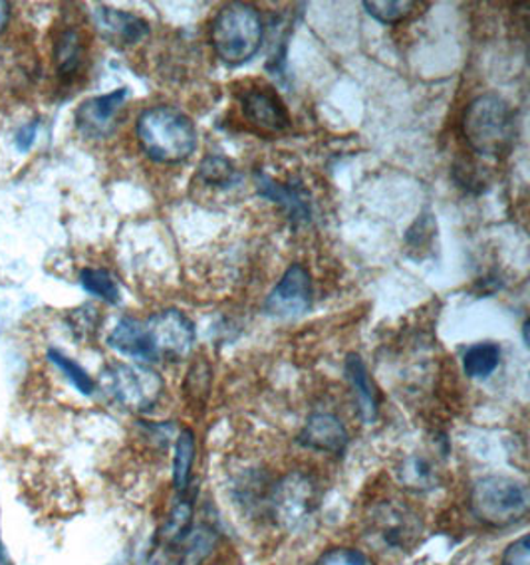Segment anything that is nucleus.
Wrapping results in <instances>:
<instances>
[{"instance_id":"obj_1","label":"nucleus","mask_w":530,"mask_h":565,"mask_svg":"<svg viewBox=\"0 0 530 565\" xmlns=\"http://www.w3.org/2000/svg\"><path fill=\"white\" fill-rule=\"evenodd\" d=\"M136 134L146 156L166 166L186 161L195 153L199 143L193 119L173 106H156L141 111Z\"/></svg>"},{"instance_id":"obj_2","label":"nucleus","mask_w":530,"mask_h":565,"mask_svg":"<svg viewBox=\"0 0 530 565\" xmlns=\"http://www.w3.org/2000/svg\"><path fill=\"white\" fill-rule=\"evenodd\" d=\"M265 40V24L253 4L231 2L216 12L211 44L229 66H241L255 56Z\"/></svg>"},{"instance_id":"obj_3","label":"nucleus","mask_w":530,"mask_h":565,"mask_svg":"<svg viewBox=\"0 0 530 565\" xmlns=\"http://www.w3.org/2000/svg\"><path fill=\"white\" fill-rule=\"evenodd\" d=\"M463 136L479 156L509 153L515 139L511 106L499 94H483L473 99L463 116Z\"/></svg>"},{"instance_id":"obj_4","label":"nucleus","mask_w":530,"mask_h":565,"mask_svg":"<svg viewBox=\"0 0 530 565\" xmlns=\"http://www.w3.org/2000/svg\"><path fill=\"white\" fill-rule=\"evenodd\" d=\"M529 507V488L515 478L495 475L473 484V514L487 526H515L527 518Z\"/></svg>"},{"instance_id":"obj_5","label":"nucleus","mask_w":530,"mask_h":565,"mask_svg":"<svg viewBox=\"0 0 530 565\" xmlns=\"http://www.w3.org/2000/svg\"><path fill=\"white\" fill-rule=\"evenodd\" d=\"M98 385L112 403L131 413L153 409L166 391L158 371L139 363H109L99 373Z\"/></svg>"},{"instance_id":"obj_6","label":"nucleus","mask_w":530,"mask_h":565,"mask_svg":"<svg viewBox=\"0 0 530 565\" xmlns=\"http://www.w3.org/2000/svg\"><path fill=\"white\" fill-rule=\"evenodd\" d=\"M151 361H179L187 358L195 345V326L179 310H161L144 320Z\"/></svg>"},{"instance_id":"obj_7","label":"nucleus","mask_w":530,"mask_h":565,"mask_svg":"<svg viewBox=\"0 0 530 565\" xmlns=\"http://www.w3.org/2000/svg\"><path fill=\"white\" fill-rule=\"evenodd\" d=\"M422 520L412 508L398 502H383L368 518V536L382 552L412 550L422 537Z\"/></svg>"},{"instance_id":"obj_8","label":"nucleus","mask_w":530,"mask_h":565,"mask_svg":"<svg viewBox=\"0 0 530 565\" xmlns=\"http://www.w3.org/2000/svg\"><path fill=\"white\" fill-rule=\"evenodd\" d=\"M312 276L303 264H293L268 294L265 312L273 318H298L312 308Z\"/></svg>"},{"instance_id":"obj_9","label":"nucleus","mask_w":530,"mask_h":565,"mask_svg":"<svg viewBox=\"0 0 530 565\" xmlns=\"http://www.w3.org/2000/svg\"><path fill=\"white\" fill-rule=\"evenodd\" d=\"M241 108L248 126L255 127L258 134L278 136L293 126L290 114L285 102L271 86H255L241 94Z\"/></svg>"},{"instance_id":"obj_10","label":"nucleus","mask_w":530,"mask_h":565,"mask_svg":"<svg viewBox=\"0 0 530 565\" xmlns=\"http://www.w3.org/2000/svg\"><path fill=\"white\" fill-rule=\"evenodd\" d=\"M128 88H119L106 96L86 99L76 109V127L82 136L104 139L118 126L119 111L126 106Z\"/></svg>"},{"instance_id":"obj_11","label":"nucleus","mask_w":530,"mask_h":565,"mask_svg":"<svg viewBox=\"0 0 530 565\" xmlns=\"http://www.w3.org/2000/svg\"><path fill=\"white\" fill-rule=\"evenodd\" d=\"M89 14H92V22L98 30L99 36L119 49L136 46L141 40L148 39L149 32H151L148 20L141 19L134 12L112 9L106 4H96Z\"/></svg>"},{"instance_id":"obj_12","label":"nucleus","mask_w":530,"mask_h":565,"mask_svg":"<svg viewBox=\"0 0 530 565\" xmlns=\"http://www.w3.org/2000/svg\"><path fill=\"white\" fill-rule=\"evenodd\" d=\"M316 487L303 475L286 477L275 490V516L286 527L300 526L315 512Z\"/></svg>"},{"instance_id":"obj_13","label":"nucleus","mask_w":530,"mask_h":565,"mask_svg":"<svg viewBox=\"0 0 530 565\" xmlns=\"http://www.w3.org/2000/svg\"><path fill=\"white\" fill-rule=\"evenodd\" d=\"M256 191L258 195L265 196L271 203L280 206L288 218L300 225V223H310L312 216V206H310V196L300 185H285L278 183L273 177L256 171L255 173Z\"/></svg>"},{"instance_id":"obj_14","label":"nucleus","mask_w":530,"mask_h":565,"mask_svg":"<svg viewBox=\"0 0 530 565\" xmlns=\"http://www.w3.org/2000/svg\"><path fill=\"white\" fill-rule=\"evenodd\" d=\"M300 445L308 449L330 452V455H342L348 447V430L344 423L330 415V413H315L306 420L305 429L300 433Z\"/></svg>"},{"instance_id":"obj_15","label":"nucleus","mask_w":530,"mask_h":565,"mask_svg":"<svg viewBox=\"0 0 530 565\" xmlns=\"http://www.w3.org/2000/svg\"><path fill=\"white\" fill-rule=\"evenodd\" d=\"M346 380L350 383V387L353 390L356 401H358V407H360V415L362 419L370 425L373 420L378 419V391L373 387V381L370 380V373L368 367L363 363L360 355L350 353L346 358Z\"/></svg>"},{"instance_id":"obj_16","label":"nucleus","mask_w":530,"mask_h":565,"mask_svg":"<svg viewBox=\"0 0 530 565\" xmlns=\"http://www.w3.org/2000/svg\"><path fill=\"white\" fill-rule=\"evenodd\" d=\"M108 345L131 360L151 361L148 340L144 332V320L121 318L108 335Z\"/></svg>"},{"instance_id":"obj_17","label":"nucleus","mask_w":530,"mask_h":565,"mask_svg":"<svg viewBox=\"0 0 530 565\" xmlns=\"http://www.w3.org/2000/svg\"><path fill=\"white\" fill-rule=\"evenodd\" d=\"M501 363V348L497 343H475L463 355V371L471 380H485L495 373Z\"/></svg>"},{"instance_id":"obj_18","label":"nucleus","mask_w":530,"mask_h":565,"mask_svg":"<svg viewBox=\"0 0 530 565\" xmlns=\"http://www.w3.org/2000/svg\"><path fill=\"white\" fill-rule=\"evenodd\" d=\"M398 478L407 490L427 492L437 484V470L427 458L410 457L403 460L402 467L398 470Z\"/></svg>"},{"instance_id":"obj_19","label":"nucleus","mask_w":530,"mask_h":565,"mask_svg":"<svg viewBox=\"0 0 530 565\" xmlns=\"http://www.w3.org/2000/svg\"><path fill=\"white\" fill-rule=\"evenodd\" d=\"M422 7H425L423 2L413 0H363L365 12L382 24H400L415 17Z\"/></svg>"},{"instance_id":"obj_20","label":"nucleus","mask_w":530,"mask_h":565,"mask_svg":"<svg viewBox=\"0 0 530 565\" xmlns=\"http://www.w3.org/2000/svg\"><path fill=\"white\" fill-rule=\"evenodd\" d=\"M193 462H195V435L191 429H183L177 437L176 457H173V484L179 492H186L189 487Z\"/></svg>"},{"instance_id":"obj_21","label":"nucleus","mask_w":530,"mask_h":565,"mask_svg":"<svg viewBox=\"0 0 530 565\" xmlns=\"http://www.w3.org/2000/svg\"><path fill=\"white\" fill-rule=\"evenodd\" d=\"M80 286L86 292L99 298L102 302L118 306L119 300H121V292H119L116 278L108 270H104V268H84L80 273Z\"/></svg>"},{"instance_id":"obj_22","label":"nucleus","mask_w":530,"mask_h":565,"mask_svg":"<svg viewBox=\"0 0 530 565\" xmlns=\"http://www.w3.org/2000/svg\"><path fill=\"white\" fill-rule=\"evenodd\" d=\"M46 360H49L82 395H92V393L96 391V381L89 377L88 371L84 370L80 363H76V361L68 358V355H64L62 351L50 348V350L46 351Z\"/></svg>"},{"instance_id":"obj_23","label":"nucleus","mask_w":530,"mask_h":565,"mask_svg":"<svg viewBox=\"0 0 530 565\" xmlns=\"http://www.w3.org/2000/svg\"><path fill=\"white\" fill-rule=\"evenodd\" d=\"M191 518H193V507L187 500L179 502L171 510V514L163 524V530L159 532L161 547H176L187 536V532L191 530Z\"/></svg>"},{"instance_id":"obj_24","label":"nucleus","mask_w":530,"mask_h":565,"mask_svg":"<svg viewBox=\"0 0 530 565\" xmlns=\"http://www.w3.org/2000/svg\"><path fill=\"white\" fill-rule=\"evenodd\" d=\"M199 179L211 186L235 185L241 179L235 166L223 156H206L199 167Z\"/></svg>"},{"instance_id":"obj_25","label":"nucleus","mask_w":530,"mask_h":565,"mask_svg":"<svg viewBox=\"0 0 530 565\" xmlns=\"http://www.w3.org/2000/svg\"><path fill=\"white\" fill-rule=\"evenodd\" d=\"M82 58H84V44L78 32L66 30L56 44V64H59L60 74L62 76L74 74L80 68Z\"/></svg>"},{"instance_id":"obj_26","label":"nucleus","mask_w":530,"mask_h":565,"mask_svg":"<svg viewBox=\"0 0 530 565\" xmlns=\"http://www.w3.org/2000/svg\"><path fill=\"white\" fill-rule=\"evenodd\" d=\"M68 323L78 340H86L92 333L96 332L98 310L92 308V306H82L78 310L70 313Z\"/></svg>"},{"instance_id":"obj_27","label":"nucleus","mask_w":530,"mask_h":565,"mask_svg":"<svg viewBox=\"0 0 530 565\" xmlns=\"http://www.w3.org/2000/svg\"><path fill=\"white\" fill-rule=\"evenodd\" d=\"M316 565H373L372 559L360 550L352 547H335L320 556Z\"/></svg>"},{"instance_id":"obj_28","label":"nucleus","mask_w":530,"mask_h":565,"mask_svg":"<svg viewBox=\"0 0 530 565\" xmlns=\"http://www.w3.org/2000/svg\"><path fill=\"white\" fill-rule=\"evenodd\" d=\"M501 565H530V542L529 536L512 542L502 554Z\"/></svg>"},{"instance_id":"obj_29","label":"nucleus","mask_w":530,"mask_h":565,"mask_svg":"<svg viewBox=\"0 0 530 565\" xmlns=\"http://www.w3.org/2000/svg\"><path fill=\"white\" fill-rule=\"evenodd\" d=\"M39 119H34V121H29V124H24V126L20 127L19 131H17V139H14V143L19 147L22 153H26L30 147L34 146V141H36V134H39Z\"/></svg>"},{"instance_id":"obj_30","label":"nucleus","mask_w":530,"mask_h":565,"mask_svg":"<svg viewBox=\"0 0 530 565\" xmlns=\"http://www.w3.org/2000/svg\"><path fill=\"white\" fill-rule=\"evenodd\" d=\"M10 20V4L9 2H4V0H0V34L7 30L9 26Z\"/></svg>"},{"instance_id":"obj_31","label":"nucleus","mask_w":530,"mask_h":565,"mask_svg":"<svg viewBox=\"0 0 530 565\" xmlns=\"http://www.w3.org/2000/svg\"><path fill=\"white\" fill-rule=\"evenodd\" d=\"M0 565H10L9 554H7V550L2 546V540H0Z\"/></svg>"}]
</instances>
